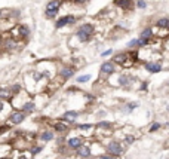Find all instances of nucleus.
I'll return each mask as SVG.
<instances>
[{
    "instance_id": "obj_39",
    "label": "nucleus",
    "mask_w": 169,
    "mask_h": 159,
    "mask_svg": "<svg viewBox=\"0 0 169 159\" xmlns=\"http://www.w3.org/2000/svg\"><path fill=\"white\" fill-rule=\"evenodd\" d=\"M0 159H11V156H2Z\"/></svg>"
},
{
    "instance_id": "obj_10",
    "label": "nucleus",
    "mask_w": 169,
    "mask_h": 159,
    "mask_svg": "<svg viewBox=\"0 0 169 159\" xmlns=\"http://www.w3.org/2000/svg\"><path fill=\"white\" fill-rule=\"evenodd\" d=\"M114 5L125 9V11H128L134 6V0H114Z\"/></svg>"
},
{
    "instance_id": "obj_21",
    "label": "nucleus",
    "mask_w": 169,
    "mask_h": 159,
    "mask_svg": "<svg viewBox=\"0 0 169 159\" xmlns=\"http://www.w3.org/2000/svg\"><path fill=\"white\" fill-rule=\"evenodd\" d=\"M153 36V30L150 29V27H147V29H144L142 30V31H141V39H148L150 40V37H151Z\"/></svg>"
},
{
    "instance_id": "obj_4",
    "label": "nucleus",
    "mask_w": 169,
    "mask_h": 159,
    "mask_svg": "<svg viewBox=\"0 0 169 159\" xmlns=\"http://www.w3.org/2000/svg\"><path fill=\"white\" fill-rule=\"evenodd\" d=\"M77 118H79V112H76V110H67L65 113L62 114L61 120L62 122H65V124H76V120H77Z\"/></svg>"
},
{
    "instance_id": "obj_24",
    "label": "nucleus",
    "mask_w": 169,
    "mask_h": 159,
    "mask_svg": "<svg viewBox=\"0 0 169 159\" xmlns=\"http://www.w3.org/2000/svg\"><path fill=\"white\" fill-rule=\"evenodd\" d=\"M90 80V74H83V76H79L77 77V83H86Z\"/></svg>"
},
{
    "instance_id": "obj_5",
    "label": "nucleus",
    "mask_w": 169,
    "mask_h": 159,
    "mask_svg": "<svg viewBox=\"0 0 169 159\" xmlns=\"http://www.w3.org/2000/svg\"><path fill=\"white\" fill-rule=\"evenodd\" d=\"M76 156H79L80 159H88L92 156V149H90L89 144H82L77 150H76Z\"/></svg>"
},
{
    "instance_id": "obj_30",
    "label": "nucleus",
    "mask_w": 169,
    "mask_h": 159,
    "mask_svg": "<svg viewBox=\"0 0 169 159\" xmlns=\"http://www.w3.org/2000/svg\"><path fill=\"white\" fill-rule=\"evenodd\" d=\"M42 150H43V147H42V146H37V147H33V149H31V155H33V156H36V155H39L40 152H42Z\"/></svg>"
},
{
    "instance_id": "obj_17",
    "label": "nucleus",
    "mask_w": 169,
    "mask_h": 159,
    "mask_svg": "<svg viewBox=\"0 0 169 159\" xmlns=\"http://www.w3.org/2000/svg\"><path fill=\"white\" fill-rule=\"evenodd\" d=\"M119 85L120 86L131 85V77L129 76H126V74H120V76H119Z\"/></svg>"
},
{
    "instance_id": "obj_37",
    "label": "nucleus",
    "mask_w": 169,
    "mask_h": 159,
    "mask_svg": "<svg viewBox=\"0 0 169 159\" xmlns=\"http://www.w3.org/2000/svg\"><path fill=\"white\" fill-rule=\"evenodd\" d=\"M3 107H5V103H3V101H2V100H0V112L3 110Z\"/></svg>"
},
{
    "instance_id": "obj_31",
    "label": "nucleus",
    "mask_w": 169,
    "mask_h": 159,
    "mask_svg": "<svg viewBox=\"0 0 169 159\" xmlns=\"http://www.w3.org/2000/svg\"><path fill=\"white\" fill-rule=\"evenodd\" d=\"M136 6H138L140 9H146V8H147V2H146V0H138V2H136Z\"/></svg>"
},
{
    "instance_id": "obj_11",
    "label": "nucleus",
    "mask_w": 169,
    "mask_h": 159,
    "mask_svg": "<svg viewBox=\"0 0 169 159\" xmlns=\"http://www.w3.org/2000/svg\"><path fill=\"white\" fill-rule=\"evenodd\" d=\"M128 57H129V54H117V55H114L113 61L116 64H122L126 67V61H131V60H128Z\"/></svg>"
},
{
    "instance_id": "obj_15",
    "label": "nucleus",
    "mask_w": 169,
    "mask_h": 159,
    "mask_svg": "<svg viewBox=\"0 0 169 159\" xmlns=\"http://www.w3.org/2000/svg\"><path fill=\"white\" fill-rule=\"evenodd\" d=\"M54 130H55L56 132H59V134H64V132L68 131V125L65 122H62V120H58L55 125H54Z\"/></svg>"
},
{
    "instance_id": "obj_35",
    "label": "nucleus",
    "mask_w": 169,
    "mask_h": 159,
    "mask_svg": "<svg viewBox=\"0 0 169 159\" xmlns=\"http://www.w3.org/2000/svg\"><path fill=\"white\" fill-rule=\"evenodd\" d=\"M111 54H113V49H107V51L102 52L101 55H102V57H108V55H111Z\"/></svg>"
},
{
    "instance_id": "obj_9",
    "label": "nucleus",
    "mask_w": 169,
    "mask_h": 159,
    "mask_svg": "<svg viewBox=\"0 0 169 159\" xmlns=\"http://www.w3.org/2000/svg\"><path fill=\"white\" fill-rule=\"evenodd\" d=\"M76 21V18L71 17V15H65V17L59 18L58 21H56V29H62V27H65V25H70V24H73Z\"/></svg>"
},
{
    "instance_id": "obj_16",
    "label": "nucleus",
    "mask_w": 169,
    "mask_h": 159,
    "mask_svg": "<svg viewBox=\"0 0 169 159\" xmlns=\"http://www.w3.org/2000/svg\"><path fill=\"white\" fill-rule=\"evenodd\" d=\"M140 107V103H136V101H131V103H126L123 106V112L125 113H132L135 109Z\"/></svg>"
},
{
    "instance_id": "obj_40",
    "label": "nucleus",
    "mask_w": 169,
    "mask_h": 159,
    "mask_svg": "<svg viewBox=\"0 0 169 159\" xmlns=\"http://www.w3.org/2000/svg\"><path fill=\"white\" fill-rule=\"evenodd\" d=\"M19 159H27V156H24V155H21V156H19Z\"/></svg>"
},
{
    "instance_id": "obj_27",
    "label": "nucleus",
    "mask_w": 169,
    "mask_h": 159,
    "mask_svg": "<svg viewBox=\"0 0 169 159\" xmlns=\"http://www.w3.org/2000/svg\"><path fill=\"white\" fill-rule=\"evenodd\" d=\"M6 131H11V124H3V125H0V135H3Z\"/></svg>"
},
{
    "instance_id": "obj_38",
    "label": "nucleus",
    "mask_w": 169,
    "mask_h": 159,
    "mask_svg": "<svg viewBox=\"0 0 169 159\" xmlns=\"http://www.w3.org/2000/svg\"><path fill=\"white\" fill-rule=\"evenodd\" d=\"M74 2H76V3H84L86 0H74Z\"/></svg>"
},
{
    "instance_id": "obj_12",
    "label": "nucleus",
    "mask_w": 169,
    "mask_h": 159,
    "mask_svg": "<svg viewBox=\"0 0 169 159\" xmlns=\"http://www.w3.org/2000/svg\"><path fill=\"white\" fill-rule=\"evenodd\" d=\"M54 137H55L54 131L45 130V131H42V134H40V140H42V141H45V143H48V141H52V140H54Z\"/></svg>"
},
{
    "instance_id": "obj_23",
    "label": "nucleus",
    "mask_w": 169,
    "mask_h": 159,
    "mask_svg": "<svg viewBox=\"0 0 169 159\" xmlns=\"http://www.w3.org/2000/svg\"><path fill=\"white\" fill-rule=\"evenodd\" d=\"M76 37L79 40H82V42H86V40H89L90 36H88L86 33H83L82 30H77V33H76Z\"/></svg>"
},
{
    "instance_id": "obj_41",
    "label": "nucleus",
    "mask_w": 169,
    "mask_h": 159,
    "mask_svg": "<svg viewBox=\"0 0 169 159\" xmlns=\"http://www.w3.org/2000/svg\"><path fill=\"white\" fill-rule=\"evenodd\" d=\"M166 128H169V122H168V124H166Z\"/></svg>"
},
{
    "instance_id": "obj_13",
    "label": "nucleus",
    "mask_w": 169,
    "mask_h": 159,
    "mask_svg": "<svg viewBox=\"0 0 169 159\" xmlns=\"http://www.w3.org/2000/svg\"><path fill=\"white\" fill-rule=\"evenodd\" d=\"M59 76H61L64 80H67V79H70V77H73V76H74V68L64 67L61 72H59Z\"/></svg>"
},
{
    "instance_id": "obj_44",
    "label": "nucleus",
    "mask_w": 169,
    "mask_h": 159,
    "mask_svg": "<svg viewBox=\"0 0 169 159\" xmlns=\"http://www.w3.org/2000/svg\"><path fill=\"white\" fill-rule=\"evenodd\" d=\"M0 15H2V12H0Z\"/></svg>"
},
{
    "instance_id": "obj_43",
    "label": "nucleus",
    "mask_w": 169,
    "mask_h": 159,
    "mask_svg": "<svg viewBox=\"0 0 169 159\" xmlns=\"http://www.w3.org/2000/svg\"><path fill=\"white\" fill-rule=\"evenodd\" d=\"M88 159H92V158H88Z\"/></svg>"
},
{
    "instance_id": "obj_28",
    "label": "nucleus",
    "mask_w": 169,
    "mask_h": 159,
    "mask_svg": "<svg viewBox=\"0 0 169 159\" xmlns=\"http://www.w3.org/2000/svg\"><path fill=\"white\" fill-rule=\"evenodd\" d=\"M19 34H21L23 37H27L28 34H30V30H28L25 25H21V27H19Z\"/></svg>"
},
{
    "instance_id": "obj_26",
    "label": "nucleus",
    "mask_w": 169,
    "mask_h": 159,
    "mask_svg": "<svg viewBox=\"0 0 169 159\" xmlns=\"http://www.w3.org/2000/svg\"><path fill=\"white\" fill-rule=\"evenodd\" d=\"M77 128L82 131H89L94 128V124H80V125H77Z\"/></svg>"
},
{
    "instance_id": "obj_14",
    "label": "nucleus",
    "mask_w": 169,
    "mask_h": 159,
    "mask_svg": "<svg viewBox=\"0 0 169 159\" xmlns=\"http://www.w3.org/2000/svg\"><path fill=\"white\" fill-rule=\"evenodd\" d=\"M34 110H36V104H34V101H27L21 106V112H24L25 114L31 113V112H34Z\"/></svg>"
},
{
    "instance_id": "obj_20",
    "label": "nucleus",
    "mask_w": 169,
    "mask_h": 159,
    "mask_svg": "<svg viewBox=\"0 0 169 159\" xmlns=\"http://www.w3.org/2000/svg\"><path fill=\"white\" fill-rule=\"evenodd\" d=\"M79 30H82L83 33H86L88 36H90V34L94 33V25H92V24H83Z\"/></svg>"
},
{
    "instance_id": "obj_8",
    "label": "nucleus",
    "mask_w": 169,
    "mask_h": 159,
    "mask_svg": "<svg viewBox=\"0 0 169 159\" xmlns=\"http://www.w3.org/2000/svg\"><path fill=\"white\" fill-rule=\"evenodd\" d=\"M114 63H111V61H105V63L101 64V68H100V72H101L102 76H111L113 73H114Z\"/></svg>"
},
{
    "instance_id": "obj_29",
    "label": "nucleus",
    "mask_w": 169,
    "mask_h": 159,
    "mask_svg": "<svg viewBox=\"0 0 169 159\" xmlns=\"http://www.w3.org/2000/svg\"><path fill=\"white\" fill-rule=\"evenodd\" d=\"M134 141H135V137H134V135H125V144L131 146Z\"/></svg>"
},
{
    "instance_id": "obj_3",
    "label": "nucleus",
    "mask_w": 169,
    "mask_h": 159,
    "mask_svg": "<svg viewBox=\"0 0 169 159\" xmlns=\"http://www.w3.org/2000/svg\"><path fill=\"white\" fill-rule=\"evenodd\" d=\"M61 6V2L59 0H52L46 5V17L48 18H54L58 13V9Z\"/></svg>"
},
{
    "instance_id": "obj_19",
    "label": "nucleus",
    "mask_w": 169,
    "mask_h": 159,
    "mask_svg": "<svg viewBox=\"0 0 169 159\" xmlns=\"http://www.w3.org/2000/svg\"><path fill=\"white\" fill-rule=\"evenodd\" d=\"M160 128H162V124L157 122V120H153L151 125H150V128H148V132H150V134H154V132H157Z\"/></svg>"
},
{
    "instance_id": "obj_32",
    "label": "nucleus",
    "mask_w": 169,
    "mask_h": 159,
    "mask_svg": "<svg viewBox=\"0 0 169 159\" xmlns=\"http://www.w3.org/2000/svg\"><path fill=\"white\" fill-rule=\"evenodd\" d=\"M100 159H117V158H114V156H111V155H108V153H104V155H100L98 156Z\"/></svg>"
},
{
    "instance_id": "obj_6",
    "label": "nucleus",
    "mask_w": 169,
    "mask_h": 159,
    "mask_svg": "<svg viewBox=\"0 0 169 159\" xmlns=\"http://www.w3.org/2000/svg\"><path fill=\"white\" fill-rule=\"evenodd\" d=\"M82 144H84V141H83V138H80V137H70L65 141V146L70 150H77Z\"/></svg>"
},
{
    "instance_id": "obj_33",
    "label": "nucleus",
    "mask_w": 169,
    "mask_h": 159,
    "mask_svg": "<svg viewBox=\"0 0 169 159\" xmlns=\"http://www.w3.org/2000/svg\"><path fill=\"white\" fill-rule=\"evenodd\" d=\"M140 91H148V82H142V83H141Z\"/></svg>"
},
{
    "instance_id": "obj_25",
    "label": "nucleus",
    "mask_w": 169,
    "mask_h": 159,
    "mask_svg": "<svg viewBox=\"0 0 169 159\" xmlns=\"http://www.w3.org/2000/svg\"><path fill=\"white\" fill-rule=\"evenodd\" d=\"M12 94H11V91L9 89H0V98H9L11 100L12 98Z\"/></svg>"
},
{
    "instance_id": "obj_34",
    "label": "nucleus",
    "mask_w": 169,
    "mask_h": 159,
    "mask_svg": "<svg viewBox=\"0 0 169 159\" xmlns=\"http://www.w3.org/2000/svg\"><path fill=\"white\" fill-rule=\"evenodd\" d=\"M128 46H129V48H132V46H138V39H134V40H131L129 43H128Z\"/></svg>"
},
{
    "instance_id": "obj_45",
    "label": "nucleus",
    "mask_w": 169,
    "mask_h": 159,
    "mask_svg": "<svg viewBox=\"0 0 169 159\" xmlns=\"http://www.w3.org/2000/svg\"><path fill=\"white\" fill-rule=\"evenodd\" d=\"M0 42H2V39H0Z\"/></svg>"
},
{
    "instance_id": "obj_36",
    "label": "nucleus",
    "mask_w": 169,
    "mask_h": 159,
    "mask_svg": "<svg viewBox=\"0 0 169 159\" xmlns=\"http://www.w3.org/2000/svg\"><path fill=\"white\" fill-rule=\"evenodd\" d=\"M6 48H8V49H9V48H13V42H12L11 39L6 42Z\"/></svg>"
},
{
    "instance_id": "obj_2",
    "label": "nucleus",
    "mask_w": 169,
    "mask_h": 159,
    "mask_svg": "<svg viewBox=\"0 0 169 159\" xmlns=\"http://www.w3.org/2000/svg\"><path fill=\"white\" fill-rule=\"evenodd\" d=\"M9 124L11 125H19V124H23L24 120H25V113L21 112V110H13L11 114H9Z\"/></svg>"
},
{
    "instance_id": "obj_42",
    "label": "nucleus",
    "mask_w": 169,
    "mask_h": 159,
    "mask_svg": "<svg viewBox=\"0 0 169 159\" xmlns=\"http://www.w3.org/2000/svg\"><path fill=\"white\" fill-rule=\"evenodd\" d=\"M58 159H65V158H58Z\"/></svg>"
},
{
    "instance_id": "obj_7",
    "label": "nucleus",
    "mask_w": 169,
    "mask_h": 159,
    "mask_svg": "<svg viewBox=\"0 0 169 159\" xmlns=\"http://www.w3.org/2000/svg\"><path fill=\"white\" fill-rule=\"evenodd\" d=\"M144 68L151 74L160 73V72H162V63H160V61H148V63L144 64Z\"/></svg>"
},
{
    "instance_id": "obj_1",
    "label": "nucleus",
    "mask_w": 169,
    "mask_h": 159,
    "mask_svg": "<svg viewBox=\"0 0 169 159\" xmlns=\"http://www.w3.org/2000/svg\"><path fill=\"white\" fill-rule=\"evenodd\" d=\"M105 152L108 155H111L114 158H120L122 155H123L125 149H123V144L120 141H116V140H111V141H108L105 144Z\"/></svg>"
},
{
    "instance_id": "obj_22",
    "label": "nucleus",
    "mask_w": 169,
    "mask_h": 159,
    "mask_svg": "<svg viewBox=\"0 0 169 159\" xmlns=\"http://www.w3.org/2000/svg\"><path fill=\"white\" fill-rule=\"evenodd\" d=\"M113 126L111 122H107V120H100L98 124H96V128H104V130H110Z\"/></svg>"
},
{
    "instance_id": "obj_18",
    "label": "nucleus",
    "mask_w": 169,
    "mask_h": 159,
    "mask_svg": "<svg viewBox=\"0 0 169 159\" xmlns=\"http://www.w3.org/2000/svg\"><path fill=\"white\" fill-rule=\"evenodd\" d=\"M156 25L159 29H169V18H160L156 21Z\"/></svg>"
}]
</instances>
